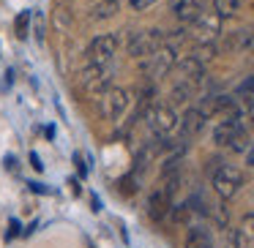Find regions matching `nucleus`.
I'll return each mask as SVG.
<instances>
[{
  "instance_id": "1",
  "label": "nucleus",
  "mask_w": 254,
  "mask_h": 248,
  "mask_svg": "<svg viewBox=\"0 0 254 248\" xmlns=\"http://www.w3.org/2000/svg\"><path fill=\"white\" fill-rule=\"evenodd\" d=\"M175 63H178V47H172L164 41L156 52H150L148 57H142V71L153 79H161V77H167V74H172Z\"/></svg>"
},
{
  "instance_id": "2",
  "label": "nucleus",
  "mask_w": 254,
  "mask_h": 248,
  "mask_svg": "<svg viewBox=\"0 0 254 248\" xmlns=\"http://www.w3.org/2000/svg\"><path fill=\"white\" fill-rule=\"evenodd\" d=\"M186 30L194 44H216V39L221 36V17L216 11H202L197 19L189 22Z\"/></svg>"
},
{
  "instance_id": "3",
  "label": "nucleus",
  "mask_w": 254,
  "mask_h": 248,
  "mask_svg": "<svg viewBox=\"0 0 254 248\" xmlns=\"http://www.w3.org/2000/svg\"><path fill=\"white\" fill-rule=\"evenodd\" d=\"M145 123H148V128H150V134H156V137H170L172 131L178 128V115H175V109L172 106H167V104H153L150 109H145Z\"/></svg>"
},
{
  "instance_id": "4",
  "label": "nucleus",
  "mask_w": 254,
  "mask_h": 248,
  "mask_svg": "<svg viewBox=\"0 0 254 248\" xmlns=\"http://www.w3.org/2000/svg\"><path fill=\"white\" fill-rule=\"evenodd\" d=\"M164 44V33L161 30H137V33H128L126 39V52L137 60L148 57L150 52H156Z\"/></svg>"
},
{
  "instance_id": "5",
  "label": "nucleus",
  "mask_w": 254,
  "mask_h": 248,
  "mask_svg": "<svg viewBox=\"0 0 254 248\" xmlns=\"http://www.w3.org/2000/svg\"><path fill=\"white\" fill-rule=\"evenodd\" d=\"M243 186V172L232 164H221L219 169L213 172V191L219 194L221 199H232Z\"/></svg>"
},
{
  "instance_id": "6",
  "label": "nucleus",
  "mask_w": 254,
  "mask_h": 248,
  "mask_svg": "<svg viewBox=\"0 0 254 248\" xmlns=\"http://www.w3.org/2000/svg\"><path fill=\"white\" fill-rule=\"evenodd\" d=\"M112 82V63H88L82 68V85L85 90L101 96Z\"/></svg>"
},
{
  "instance_id": "7",
  "label": "nucleus",
  "mask_w": 254,
  "mask_h": 248,
  "mask_svg": "<svg viewBox=\"0 0 254 248\" xmlns=\"http://www.w3.org/2000/svg\"><path fill=\"white\" fill-rule=\"evenodd\" d=\"M175 180L178 177H172V183H167V186H159L153 194L148 197V215L153 221L164 218L167 213H170L172 207V194H175Z\"/></svg>"
},
{
  "instance_id": "8",
  "label": "nucleus",
  "mask_w": 254,
  "mask_h": 248,
  "mask_svg": "<svg viewBox=\"0 0 254 248\" xmlns=\"http://www.w3.org/2000/svg\"><path fill=\"white\" fill-rule=\"evenodd\" d=\"M118 55V39L112 33L96 36L88 44V63H112Z\"/></svg>"
},
{
  "instance_id": "9",
  "label": "nucleus",
  "mask_w": 254,
  "mask_h": 248,
  "mask_svg": "<svg viewBox=\"0 0 254 248\" xmlns=\"http://www.w3.org/2000/svg\"><path fill=\"white\" fill-rule=\"evenodd\" d=\"M128 106V93L123 88H107L101 93V115L110 120H121V115Z\"/></svg>"
},
{
  "instance_id": "10",
  "label": "nucleus",
  "mask_w": 254,
  "mask_h": 248,
  "mask_svg": "<svg viewBox=\"0 0 254 248\" xmlns=\"http://www.w3.org/2000/svg\"><path fill=\"white\" fill-rule=\"evenodd\" d=\"M175 82H191V85H199L205 77V63H199L197 57H183V60L175 63Z\"/></svg>"
},
{
  "instance_id": "11",
  "label": "nucleus",
  "mask_w": 254,
  "mask_h": 248,
  "mask_svg": "<svg viewBox=\"0 0 254 248\" xmlns=\"http://www.w3.org/2000/svg\"><path fill=\"white\" fill-rule=\"evenodd\" d=\"M170 8L178 22L189 25L191 19H197L205 11V0H170Z\"/></svg>"
},
{
  "instance_id": "12",
  "label": "nucleus",
  "mask_w": 254,
  "mask_h": 248,
  "mask_svg": "<svg viewBox=\"0 0 254 248\" xmlns=\"http://www.w3.org/2000/svg\"><path fill=\"white\" fill-rule=\"evenodd\" d=\"M230 248H254V213H246L230 237Z\"/></svg>"
},
{
  "instance_id": "13",
  "label": "nucleus",
  "mask_w": 254,
  "mask_h": 248,
  "mask_svg": "<svg viewBox=\"0 0 254 248\" xmlns=\"http://www.w3.org/2000/svg\"><path fill=\"white\" fill-rule=\"evenodd\" d=\"M205 120H208V115H205L199 106H191V109L183 115V120L178 123V126H181V134H183V137H194V134L202 131Z\"/></svg>"
},
{
  "instance_id": "14",
  "label": "nucleus",
  "mask_w": 254,
  "mask_h": 248,
  "mask_svg": "<svg viewBox=\"0 0 254 248\" xmlns=\"http://www.w3.org/2000/svg\"><path fill=\"white\" fill-rule=\"evenodd\" d=\"M254 47V30L252 28H243V30H235L230 33V39L224 41V50L227 52H246Z\"/></svg>"
},
{
  "instance_id": "15",
  "label": "nucleus",
  "mask_w": 254,
  "mask_h": 248,
  "mask_svg": "<svg viewBox=\"0 0 254 248\" xmlns=\"http://www.w3.org/2000/svg\"><path fill=\"white\" fill-rule=\"evenodd\" d=\"M118 8H121L118 0H93V3H90V14H88V17L93 19V22H101V19L115 17Z\"/></svg>"
},
{
  "instance_id": "16",
  "label": "nucleus",
  "mask_w": 254,
  "mask_h": 248,
  "mask_svg": "<svg viewBox=\"0 0 254 248\" xmlns=\"http://www.w3.org/2000/svg\"><path fill=\"white\" fill-rule=\"evenodd\" d=\"M197 93V85L191 82H175L172 85V93H170V106H181V104H189Z\"/></svg>"
},
{
  "instance_id": "17",
  "label": "nucleus",
  "mask_w": 254,
  "mask_h": 248,
  "mask_svg": "<svg viewBox=\"0 0 254 248\" xmlns=\"http://www.w3.org/2000/svg\"><path fill=\"white\" fill-rule=\"evenodd\" d=\"M243 8V0H213V11L221 19H232L238 17V11Z\"/></svg>"
},
{
  "instance_id": "18",
  "label": "nucleus",
  "mask_w": 254,
  "mask_h": 248,
  "mask_svg": "<svg viewBox=\"0 0 254 248\" xmlns=\"http://www.w3.org/2000/svg\"><path fill=\"white\" fill-rule=\"evenodd\" d=\"M186 248H210V243H208V232H205L202 226H194V229L189 232Z\"/></svg>"
},
{
  "instance_id": "19",
  "label": "nucleus",
  "mask_w": 254,
  "mask_h": 248,
  "mask_svg": "<svg viewBox=\"0 0 254 248\" xmlns=\"http://www.w3.org/2000/svg\"><path fill=\"white\" fill-rule=\"evenodd\" d=\"M216 52H219V47L216 44H197L191 52V57H197L199 63H210L216 57Z\"/></svg>"
},
{
  "instance_id": "20",
  "label": "nucleus",
  "mask_w": 254,
  "mask_h": 248,
  "mask_svg": "<svg viewBox=\"0 0 254 248\" xmlns=\"http://www.w3.org/2000/svg\"><path fill=\"white\" fill-rule=\"evenodd\" d=\"M14 28H17V36L19 39H25L28 36V28H30V11H22L17 17V22H14Z\"/></svg>"
},
{
  "instance_id": "21",
  "label": "nucleus",
  "mask_w": 254,
  "mask_h": 248,
  "mask_svg": "<svg viewBox=\"0 0 254 248\" xmlns=\"http://www.w3.org/2000/svg\"><path fill=\"white\" fill-rule=\"evenodd\" d=\"M128 3V8H131V11H145V8H150L156 3V0H126Z\"/></svg>"
},
{
  "instance_id": "22",
  "label": "nucleus",
  "mask_w": 254,
  "mask_h": 248,
  "mask_svg": "<svg viewBox=\"0 0 254 248\" xmlns=\"http://www.w3.org/2000/svg\"><path fill=\"white\" fill-rule=\"evenodd\" d=\"M238 93H243V96H249V93H254V77L252 79H246V82L238 88Z\"/></svg>"
},
{
  "instance_id": "23",
  "label": "nucleus",
  "mask_w": 254,
  "mask_h": 248,
  "mask_svg": "<svg viewBox=\"0 0 254 248\" xmlns=\"http://www.w3.org/2000/svg\"><path fill=\"white\" fill-rule=\"evenodd\" d=\"M74 161H77V169H79V175H82V177H88V166H85L82 155H77V158H74Z\"/></svg>"
},
{
  "instance_id": "24",
  "label": "nucleus",
  "mask_w": 254,
  "mask_h": 248,
  "mask_svg": "<svg viewBox=\"0 0 254 248\" xmlns=\"http://www.w3.org/2000/svg\"><path fill=\"white\" fill-rule=\"evenodd\" d=\"M30 164H33V169H44V164H41L39 153H30Z\"/></svg>"
},
{
  "instance_id": "25",
  "label": "nucleus",
  "mask_w": 254,
  "mask_h": 248,
  "mask_svg": "<svg viewBox=\"0 0 254 248\" xmlns=\"http://www.w3.org/2000/svg\"><path fill=\"white\" fill-rule=\"evenodd\" d=\"M30 188H33L36 194H50V188H47V186H41V183H30Z\"/></svg>"
},
{
  "instance_id": "26",
  "label": "nucleus",
  "mask_w": 254,
  "mask_h": 248,
  "mask_svg": "<svg viewBox=\"0 0 254 248\" xmlns=\"http://www.w3.org/2000/svg\"><path fill=\"white\" fill-rule=\"evenodd\" d=\"M246 164H249V166H252V169H254V145H252V148H249V153H246Z\"/></svg>"
},
{
  "instance_id": "27",
  "label": "nucleus",
  "mask_w": 254,
  "mask_h": 248,
  "mask_svg": "<svg viewBox=\"0 0 254 248\" xmlns=\"http://www.w3.org/2000/svg\"><path fill=\"white\" fill-rule=\"evenodd\" d=\"M36 39L44 41V25H39V28H36Z\"/></svg>"
}]
</instances>
